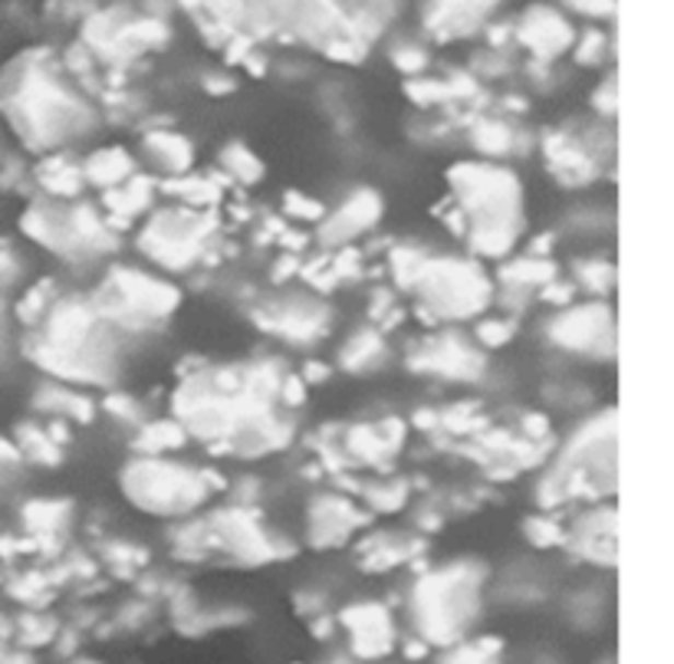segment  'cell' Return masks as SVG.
I'll use <instances>...</instances> for the list:
<instances>
[{"label": "cell", "mask_w": 674, "mask_h": 664, "mask_svg": "<svg viewBox=\"0 0 674 664\" xmlns=\"http://www.w3.org/2000/svg\"><path fill=\"white\" fill-rule=\"evenodd\" d=\"M474 145L487 155H507L513 149V129L503 123H477L474 126Z\"/></svg>", "instance_id": "cell-27"}, {"label": "cell", "mask_w": 674, "mask_h": 664, "mask_svg": "<svg viewBox=\"0 0 674 664\" xmlns=\"http://www.w3.org/2000/svg\"><path fill=\"white\" fill-rule=\"evenodd\" d=\"M346 625H349L352 634H356V651H359V654L372 657V654L388 651L392 625H388V615H385L379 605H359V608H349V611H346Z\"/></svg>", "instance_id": "cell-15"}, {"label": "cell", "mask_w": 674, "mask_h": 664, "mask_svg": "<svg viewBox=\"0 0 674 664\" xmlns=\"http://www.w3.org/2000/svg\"><path fill=\"white\" fill-rule=\"evenodd\" d=\"M211 221L195 214V211H162L152 218V224L142 231L139 247L162 267L168 270H185L188 264H195V257L201 254V241L211 231Z\"/></svg>", "instance_id": "cell-7"}, {"label": "cell", "mask_w": 674, "mask_h": 664, "mask_svg": "<svg viewBox=\"0 0 674 664\" xmlns=\"http://www.w3.org/2000/svg\"><path fill=\"white\" fill-rule=\"evenodd\" d=\"M293 270H297V260H293V257H287L283 264H277V270H274V277H277V280H283V277H290Z\"/></svg>", "instance_id": "cell-49"}, {"label": "cell", "mask_w": 674, "mask_h": 664, "mask_svg": "<svg viewBox=\"0 0 674 664\" xmlns=\"http://www.w3.org/2000/svg\"><path fill=\"white\" fill-rule=\"evenodd\" d=\"M326 375H329L326 365H319V362H310V365H306V385H310V382H323Z\"/></svg>", "instance_id": "cell-48"}, {"label": "cell", "mask_w": 674, "mask_h": 664, "mask_svg": "<svg viewBox=\"0 0 674 664\" xmlns=\"http://www.w3.org/2000/svg\"><path fill=\"white\" fill-rule=\"evenodd\" d=\"M106 411L113 415V418H119V421H139L142 415V408L129 398V395H109L106 398Z\"/></svg>", "instance_id": "cell-43"}, {"label": "cell", "mask_w": 674, "mask_h": 664, "mask_svg": "<svg viewBox=\"0 0 674 664\" xmlns=\"http://www.w3.org/2000/svg\"><path fill=\"white\" fill-rule=\"evenodd\" d=\"M123 487L129 500L149 513L175 516L195 510L208 497V484L198 470H188L182 464H168L159 457H142L126 467Z\"/></svg>", "instance_id": "cell-4"}, {"label": "cell", "mask_w": 674, "mask_h": 664, "mask_svg": "<svg viewBox=\"0 0 674 664\" xmlns=\"http://www.w3.org/2000/svg\"><path fill=\"white\" fill-rule=\"evenodd\" d=\"M539 296H543L546 303H553V306H569L572 287H569V283H559V280H549V283L539 290Z\"/></svg>", "instance_id": "cell-44"}, {"label": "cell", "mask_w": 674, "mask_h": 664, "mask_svg": "<svg viewBox=\"0 0 674 664\" xmlns=\"http://www.w3.org/2000/svg\"><path fill=\"white\" fill-rule=\"evenodd\" d=\"M392 60H395V67H398L402 73H408V77H415V73H421V70L428 67V54H425L421 47H411V44L398 47V50L392 54Z\"/></svg>", "instance_id": "cell-36"}, {"label": "cell", "mask_w": 674, "mask_h": 664, "mask_svg": "<svg viewBox=\"0 0 674 664\" xmlns=\"http://www.w3.org/2000/svg\"><path fill=\"white\" fill-rule=\"evenodd\" d=\"M434 319H470L490 303V280L470 260L438 257L425 260L415 287Z\"/></svg>", "instance_id": "cell-3"}, {"label": "cell", "mask_w": 674, "mask_h": 664, "mask_svg": "<svg viewBox=\"0 0 674 664\" xmlns=\"http://www.w3.org/2000/svg\"><path fill=\"white\" fill-rule=\"evenodd\" d=\"M208 90H211V93H231L234 83H231V80H208Z\"/></svg>", "instance_id": "cell-50"}, {"label": "cell", "mask_w": 674, "mask_h": 664, "mask_svg": "<svg viewBox=\"0 0 674 664\" xmlns=\"http://www.w3.org/2000/svg\"><path fill=\"white\" fill-rule=\"evenodd\" d=\"M605 50H608V37H605L602 31H589V34H582V40L576 44V60H579L582 67H595V63L605 60Z\"/></svg>", "instance_id": "cell-33"}, {"label": "cell", "mask_w": 674, "mask_h": 664, "mask_svg": "<svg viewBox=\"0 0 674 664\" xmlns=\"http://www.w3.org/2000/svg\"><path fill=\"white\" fill-rule=\"evenodd\" d=\"M221 162H224V168L234 175V178H241V182H260L264 178V165L244 149V145H228L224 152H221Z\"/></svg>", "instance_id": "cell-29"}, {"label": "cell", "mask_w": 674, "mask_h": 664, "mask_svg": "<svg viewBox=\"0 0 674 664\" xmlns=\"http://www.w3.org/2000/svg\"><path fill=\"white\" fill-rule=\"evenodd\" d=\"M359 523H365V516L339 497L316 500L310 513V533L316 546H339Z\"/></svg>", "instance_id": "cell-13"}, {"label": "cell", "mask_w": 674, "mask_h": 664, "mask_svg": "<svg viewBox=\"0 0 674 664\" xmlns=\"http://www.w3.org/2000/svg\"><path fill=\"white\" fill-rule=\"evenodd\" d=\"M425 260H428L425 254L408 251V247H398V251L392 254V270H395V277H398V287L411 290L415 280H418V273H421V267H425Z\"/></svg>", "instance_id": "cell-30"}, {"label": "cell", "mask_w": 674, "mask_h": 664, "mask_svg": "<svg viewBox=\"0 0 674 664\" xmlns=\"http://www.w3.org/2000/svg\"><path fill=\"white\" fill-rule=\"evenodd\" d=\"M513 40L523 44L536 60H556V57H562L572 47L576 34H572V24L559 11L536 4L513 27Z\"/></svg>", "instance_id": "cell-9"}, {"label": "cell", "mask_w": 674, "mask_h": 664, "mask_svg": "<svg viewBox=\"0 0 674 664\" xmlns=\"http://www.w3.org/2000/svg\"><path fill=\"white\" fill-rule=\"evenodd\" d=\"M526 536H530L536 546H556V543L566 539L562 526H559L556 520H549V516H533V520L526 523Z\"/></svg>", "instance_id": "cell-35"}, {"label": "cell", "mask_w": 674, "mask_h": 664, "mask_svg": "<svg viewBox=\"0 0 674 664\" xmlns=\"http://www.w3.org/2000/svg\"><path fill=\"white\" fill-rule=\"evenodd\" d=\"M70 513V506L67 503H44V500H37V503H31L27 510H24V516H27V523L34 526V529H54V526H60L63 523V516Z\"/></svg>", "instance_id": "cell-31"}, {"label": "cell", "mask_w": 674, "mask_h": 664, "mask_svg": "<svg viewBox=\"0 0 674 664\" xmlns=\"http://www.w3.org/2000/svg\"><path fill=\"white\" fill-rule=\"evenodd\" d=\"M576 546L589 559L612 562L615 559V513L612 510H599V513H589L585 520H579Z\"/></svg>", "instance_id": "cell-16"}, {"label": "cell", "mask_w": 674, "mask_h": 664, "mask_svg": "<svg viewBox=\"0 0 674 664\" xmlns=\"http://www.w3.org/2000/svg\"><path fill=\"white\" fill-rule=\"evenodd\" d=\"M132 159L123 152V149H100L96 155H90V162H86V168H83V175L93 182V185H100V188H116V185H123V182H129L132 178Z\"/></svg>", "instance_id": "cell-17"}, {"label": "cell", "mask_w": 674, "mask_h": 664, "mask_svg": "<svg viewBox=\"0 0 674 664\" xmlns=\"http://www.w3.org/2000/svg\"><path fill=\"white\" fill-rule=\"evenodd\" d=\"M40 182H44L47 191H54V195H60V198H70V195L80 191V185H83V172L73 168L70 162L57 159V162H50V165L40 172Z\"/></svg>", "instance_id": "cell-25"}, {"label": "cell", "mask_w": 674, "mask_h": 664, "mask_svg": "<svg viewBox=\"0 0 674 664\" xmlns=\"http://www.w3.org/2000/svg\"><path fill=\"white\" fill-rule=\"evenodd\" d=\"M523 424H526V431H530V438H533V441H536V438H543V434H546V428H549V424H546V418H539V415H530Z\"/></svg>", "instance_id": "cell-47"}, {"label": "cell", "mask_w": 674, "mask_h": 664, "mask_svg": "<svg viewBox=\"0 0 674 664\" xmlns=\"http://www.w3.org/2000/svg\"><path fill=\"white\" fill-rule=\"evenodd\" d=\"M50 283H40V287H34L31 293H27V300L21 303V316L27 319V323H34V319H40L50 306Z\"/></svg>", "instance_id": "cell-37"}, {"label": "cell", "mask_w": 674, "mask_h": 664, "mask_svg": "<svg viewBox=\"0 0 674 664\" xmlns=\"http://www.w3.org/2000/svg\"><path fill=\"white\" fill-rule=\"evenodd\" d=\"M146 152L168 175H182L191 165V145L182 136H175V132H152L146 139Z\"/></svg>", "instance_id": "cell-18"}, {"label": "cell", "mask_w": 674, "mask_h": 664, "mask_svg": "<svg viewBox=\"0 0 674 664\" xmlns=\"http://www.w3.org/2000/svg\"><path fill=\"white\" fill-rule=\"evenodd\" d=\"M349 451L359 461H369V464H385V457L392 454V447L379 438L375 428H352L349 431Z\"/></svg>", "instance_id": "cell-26"}, {"label": "cell", "mask_w": 674, "mask_h": 664, "mask_svg": "<svg viewBox=\"0 0 674 664\" xmlns=\"http://www.w3.org/2000/svg\"><path fill=\"white\" fill-rule=\"evenodd\" d=\"M375 510H398L405 503V487H372L365 490Z\"/></svg>", "instance_id": "cell-42"}, {"label": "cell", "mask_w": 674, "mask_h": 664, "mask_svg": "<svg viewBox=\"0 0 674 664\" xmlns=\"http://www.w3.org/2000/svg\"><path fill=\"white\" fill-rule=\"evenodd\" d=\"M411 365L418 372H434V375H444V378H477L484 372L480 352L470 349L457 336H444V339L428 342V349L418 352L411 359Z\"/></svg>", "instance_id": "cell-11"}, {"label": "cell", "mask_w": 674, "mask_h": 664, "mask_svg": "<svg viewBox=\"0 0 674 664\" xmlns=\"http://www.w3.org/2000/svg\"><path fill=\"white\" fill-rule=\"evenodd\" d=\"M490 651H497V641H484V644H470V648H457L448 664H490Z\"/></svg>", "instance_id": "cell-39"}, {"label": "cell", "mask_w": 674, "mask_h": 664, "mask_svg": "<svg viewBox=\"0 0 674 664\" xmlns=\"http://www.w3.org/2000/svg\"><path fill=\"white\" fill-rule=\"evenodd\" d=\"M277 395H280L287 405H300V401L306 398V385H303L300 378H293V375H290V378H283V382H280V392H277Z\"/></svg>", "instance_id": "cell-45"}, {"label": "cell", "mask_w": 674, "mask_h": 664, "mask_svg": "<svg viewBox=\"0 0 674 664\" xmlns=\"http://www.w3.org/2000/svg\"><path fill=\"white\" fill-rule=\"evenodd\" d=\"M221 185L224 178H175L165 185V191L178 195V201H185L188 208H211L221 198Z\"/></svg>", "instance_id": "cell-22"}, {"label": "cell", "mask_w": 674, "mask_h": 664, "mask_svg": "<svg viewBox=\"0 0 674 664\" xmlns=\"http://www.w3.org/2000/svg\"><path fill=\"white\" fill-rule=\"evenodd\" d=\"M474 605H477V572L464 566L428 575L415 595L421 628L441 641H448L461 625H467V618L474 615Z\"/></svg>", "instance_id": "cell-5"}, {"label": "cell", "mask_w": 674, "mask_h": 664, "mask_svg": "<svg viewBox=\"0 0 674 664\" xmlns=\"http://www.w3.org/2000/svg\"><path fill=\"white\" fill-rule=\"evenodd\" d=\"M497 0H434L428 8V18H425V27L448 40V37H461V34H470L487 11H493Z\"/></svg>", "instance_id": "cell-12"}, {"label": "cell", "mask_w": 674, "mask_h": 664, "mask_svg": "<svg viewBox=\"0 0 674 664\" xmlns=\"http://www.w3.org/2000/svg\"><path fill=\"white\" fill-rule=\"evenodd\" d=\"M562 4L582 18H612L615 14V0H562Z\"/></svg>", "instance_id": "cell-40"}, {"label": "cell", "mask_w": 674, "mask_h": 664, "mask_svg": "<svg viewBox=\"0 0 674 664\" xmlns=\"http://www.w3.org/2000/svg\"><path fill=\"white\" fill-rule=\"evenodd\" d=\"M546 159L562 178H569V175L572 178H589V172H592V162H589L585 149L576 145L572 139H566V136H549L546 139Z\"/></svg>", "instance_id": "cell-20"}, {"label": "cell", "mask_w": 674, "mask_h": 664, "mask_svg": "<svg viewBox=\"0 0 674 664\" xmlns=\"http://www.w3.org/2000/svg\"><path fill=\"white\" fill-rule=\"evenodd\" d=\"M510 336H513V326H510V323H500V319L480 323V329H477V339H480L484 346H490V349L510 342Z\"/></svg>", "instance_id": "cell-41"}, {"label": "cell", "mask_w": 674, "mask_h": 664, "mask_svg": "<svg viewBox=\"0 0 674 664\" xmlns=\"http://www.w3.org/2000/svg\"><path fill=\"white\" fill-rule=\"evenodd\" d=\"M592 103H595L605 116H612V113H615V80H612V77L602 83V90L595 93V100H592Z\"/></svg>", "instance_id": "cell-46"}, {"label": "cell", "mask_w": 674, "mask_h": 664, "mask_svg": "<svg viewBox=\"0 0 674 664\" xmlns=\"http://www.w3.org/2000/svg\"><path fill=\"white\" fill-rule=\"evenodd\" d=\"M549 339L569 352L595 356V359H612L615 352V319L605 303H585L562 310L549 323Z\"/></svg>", "instance_id": "cell-8"}, {"label": "cell", "mask_w": 674, "mask_h": 664, "mask_svg": "<svg viewBox=\"0 0 674 664\" xmlns=\"http://www.w3.org/2000/svg\"><path fill=\"white\" fill-rule=\"evenodd\" d=\"M185 444V428L175 421H155L149 428H142V434L136 438V451L142 454H162V451H175Z\"/></svg>", "instance_id": "cell-24"}, {"label": "cell", "mask_w": 674, "mask_h": 664, "mask_svg": "<svg viewBox=\"0 0 674 664\" xmlns=\"http://www.w3.org/2000/svg\"><path fill=\"white\" fill-rule=\"evenodd\" d=\"M21 434H24V438H21V444L31 451V457H37V461H44V464H57V461H60V447L50 441V434H47V431L24 428Z\"/></svg>", "instance_id": "cell-32"}, {"label": "cell", "mask_w": 674, "mask_h": 664, "mask_svg": "<svg viewBox=\"0 0 674 664\" xmlns=\"http://www.w3.org/2000/svg\"><path fill=\"white\" fill-rule=\"evenodd\" d=\"M500 280L507 290H530V287H546L556 280V267L543 257H520L500 270Z\"/></svg>", "instance_id": "cell-21"}, {"label": "cell", "mask_w": 674, "mask_h": 664, "mask_svg": "<svg viewBox=\"0 0 674 664\" xmlns=\"http://www.w3.org/2000/svg\"><path fill=\"white\" fill-rule=\"evenodd\" d=\"M382 356V336L379 333H359L352 336V342L342 349V365L346 369H365L372 359Z\"/></svg>", "instance_id": "cell-28"}, {"label": "cell", "mask_w": 674, "mask_h": 664, "mask_svg": "<svg viewBox=\"0 0 674 664\" xmlns=\"http://www.w3.org/2000/svg\"><path fill=\"white\" fill-rule=\"evenodd\" d=\"M175 306H178V290L155 280V277H146L139 270L109 273V280L100 290V300L93 303V310L100 316H109V319L126 323V326L162 319Z\"/></svg>", "instance_id": "cell-6"}, {"label": "cell", "mask_w": 674, "mask_h": 664, "mask_svg": "<svg viewBox=\"0 0 674 664\" xmlns=\"http://www.w3.org/2000/svg\"><path fill=\"white\" fill-rule=\"evenodd\" d=\"M382 214V201L372 191H356L349 201H342V208L329 218V224L323 228V241L326 244H342L362 231H369Z\"/></svg>", "instance_id": "cell-14"}, {"label": "cell", "mask_w": 674, "mask_h": 664, "mask_svg": "<svg viewBox=\"0 0 674 664\" xmlns=\"http://www.w3.org/2000/svg\"><path fill=\"white\" fill-rule=\"evenodd\" d=\"M149 205H152V182H149V178H139V175H132L129 182H123V185H116V188L106 191V208H109L116 218H123V221L136 218V214L146 211Z\"/></svg>", "instance_id": "cell-19"}, {"label": "cell", "mask_w": 674, "mask_h": 664, "mask_svg": "<svg viewBox=\"0 0 674 664\" xmlns=\"http://www.w3.org/2000/svg\"><path fill=\"white\" fill-rule=\"evenodd\" d=\"M257 323L283 339L310 342L323 336L329 313L323 303H313V300H287V303H274L267 313H257Z\"/></svg>", "instance_id": "cell-10"}, {"label": "cell", "mask_w": 674, "mask_h": 664, "mask_svg": "<svg viewBox=\"0 0 674 664\" xmlns=\"http://www.w3.org/2000/svg\"><path fill=\"white\" fill-rule=\"evenodd\" d=\"M579 280H582L585 290L608 293V290H612V280H615V270H612V264H605V260H592V264H582V267H579Z\"/></svg>", "instance_id": "cell-34"}, {"label": "cell", "mask_w": 674, "mask_h": 664, "mask_svg": "<svg viewBox=\"0 0 674 664\" xmlns=\"http://www.w3.org/2000/svg\"><path fill=\"white\" fill-rule=\"evenodd\" d=\"M14 119L21 123L27 142L54 145L83 132L90 123V109L77 100V93H67L50 73L31 70L18 86Z\"/></svg>", "instance_id": "cell-2"}, {"label": "cell", "mask_w": 674, "mask_h": 664, "mask_svg": "<svg viewBox=\"0 0 674 664\" xmlns=\"http://www.w3.org/2000/svg\"><path fill=\"white\" fill-rule=\"evenodd\" d=\"M287 214L300 218V221H319L323 218V205L316 198H303L297 191L287 195Z\"/></svg>", "instance_id": "cell-38"}, {"label": "cell", "mask_w": 674, "mask_h": 664, "mask_svg": "<svg viewBox=\"0 0 674 664\" xmlns=\"http://www.w3.org/2000/svg\"><path fill=\"white\" fill-rule=\"evenodd\" d=\"M37 405H44L47 411H57V415H70L77 421H90L93 418V405L90 398H83L80 392H70L67 385H50L37 395Z\"/></svg>", "instance_id": "cell-23"}, {"label": "cell", "mask_w": 674, "mask_h": 664, "mask_svg": "<svg viewBox=\"0 0 674 664\" xmlns=\"http://www.w3.org/2000/svg\"><path fill=\"white\" fill-rule=\"evenodd\" d=\"M451 188L461 214L470 218V247L503 257L520 237V182L503 168L464 162L451 168Z\"/></svg>", "instance_id": "cell-1"}]
</instances>
